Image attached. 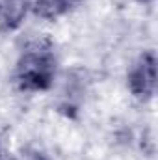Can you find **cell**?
Instances as JSON below:
<instances>
[{
    "label": "cell",
    "mask_w": 158,
    "mask_h": 160,
    "mask_svg": "<svg viewBox=\"0 0 158 160\" xmlns=\"http://www.w3.org/2000/svg\"><path fill=\"white\" fill-rule=\"evenodd\" d=\"M21 160H50L45 153H41L37 149H28L26 153H22V158Z\"/></svg>",
    "instance_id": "5b68a950"
},
{
    "label": "cell",
    "mask_w": 158,
    "mask_h": 160,
    "mask_svg": "<svg viewBox=\"0 0 158 160\" xmlns=\"http://www.w3.org/2000/svg\"><path fill=\"white\" fill-rule=\"evenodd\" d=\"M0 160H7V158H6V153H4L2 149H0Z\"/></svg>",
    "instance_id": "8992f818"
},
{
    "label": "cell",
    "mask_w": 158,
    "mask_h": 160,
    "mask_svg": "<svg viewBox=\"0 0 158 160\" xmlns=\"http://www.w3.org/2000/svg\"><path fill=\"white\" fill-rule=\"evenodd\" d=\"M28 11V0H0V28L6 32L17 30Z\"/></svg>",
    "instance_id": "3957f363"
},
{
    "label": "cell",
    "mask_w": 158,
    "mask_h": 160,
    "mask_svg": "<svg viewBox=\"0 0 158 160\" xmlns=\"http://www.w3.org/2000/svg\"><path fill=\"white\" fill-rule=\"evenodd\" d=\"M140 2H147V0H140Z\"/></svg>",
    "instance_id": "52a82bcc"
},
{
    "label": "cell",
    "mask_w": 158,
    "mask_h": 160,
    "mask_svg": "<svg viewBox=\"0 0 158 160\" xmlns=\"http://www.w3.org/2000/svg\"><path fill=\"white\" fill-rule=\"evenodd\" d=\"M128 89L134 97L147 101L155 95L156 89V58L153 50L143 52L134 65L128 69Z\"/></svg>",
    "instance_id": "7a4b0ae2"
},
{
    "label": "cell",
    "mask_w": 158,
    "mask_h": 160,
    "mask_svg": "<svg viewBox=\"0 0 158 160\" xmlns=\"http://www.w3.org/2000/svg\"><path fill=\"white\" fill-rule=\"evenodd\" d=\"M82 0H32L34 13L41 19L54 21L67 11H71L75 6H78Z\"/></svg>",
    "instance_id": "277c9868"
},
{
    "label": "cell",
    "mask_w": 158,
    "mask_h": 160,
    "mask_svg": "<svg viewBox=\"0 0 158 160\" xmlns=\"http://www.w3.org/2000/svg\"><path fill=\"white\" fill-rule=\"evenodd\" d=\"M58 71V58L48 41L30 43L19 56L13 78L21 91L36 93L50 89Z\"/></svg>",
    "instance_id": "6da1fadb"
}]
</instances>
